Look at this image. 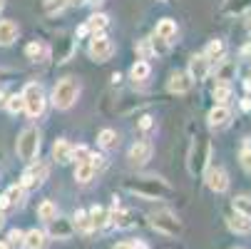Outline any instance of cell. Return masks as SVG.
Returning a JSON list of instances; mask_svg holds the SVG:
<instances>
[{
	"mask_svg": "<svg viewBox=\"0 0 251 249\" xmlns=\"http://www.w3.org/2000/svg\"><path fill=\"white\" fill-rule=\"evenodd\" d=\"M127 190L142 199H164L172 192V187L159 177H142L137 182H127Z\"/></svg>",
	"mask_w": 251,
	"mask_h": 249,
	"instance_id": "1",
	"label": "cell"
},
{
	"mask_svg": "<svg viewBox=\"0 0 251 249\" xmlns=\"http://www.w3.org/2000/svg\"><path fill=\"white\" fill-rule=\"evenodd\" d=\"M80 97V83L75 78H62L52 87V105L57 110H70Z\"/></svg>",
	"mask_w": 251,
	"mask_h": 249,
	"instance_id": "2",
	"label": "cell"
},
{
	"mask_svg": "<svg viewBox=\"0 0 251 249\" xmlns=\"http://www.w3.org/2000/svg\"><path fill=\"white\" fill-rule=\"evenodd\" d=\"M15 152L23 162H27V165L35 162V157H38V152H40V132H38V127H25L18 135Z\"/></svg>",
	"mask_w": 251,
	"mask_h": 249,
	"instance_id": "3",
	"label": "cell"
},
{
	"mask_svg": "<svg viewBox=\"0 0 251 249\" xmlns=\"http://www.w3.org/2000/svg\"><path fill=\"white\" fill-rule=\"evenodd\" d=\"M150 227L159 234H167V237H176L182 234V220H179L174 212L169 209H157L150 215Z\"/></svg>",
	"mask_w": 251,
	"mask_h": 249,
	"instance_id": "4",
	"label": "cell"
},
{
	"mask_svg": "<svg viewBox=\"0 0 251 249\" xmlns=\"http://www.w3.org/2000/svg\"><path fill=\"white\" fill-rule=\"evenodd\" d=\"M209 160H211V142L206 137H194L192 142V150H189V172L192 174H199L209 167Z\"/></svg>",
	"mask_w": 251,
	"mask_h": 249,
	"instance_id": "5",
	"label": "cell"
},
{
	"mask_svg": "<svg viewBox=\"0 0 251 249\" xmlns=\"http://www.w3.org/2000/svg\"><path fill=\"white\" fill-rule=\"evenodd\" d=\"M23 95V105H25V115L27 117H40L43 112H45V92H43V87L38 85V83H27L25 85V90L20 92Z\"/></svg>",
	"mask_w": 251,
	"mask_h": 249,
	"instance_id": "6",
	"label": "cell"
},
{
	"mask_svg": "<svg viewBox=\"0 0 251 249\" xmlns=\"http://www.w3.org/2000/svg\"><path fill=\"white\" fill-rule=\"evenodd\" d=\"M48 174H50V167H48L45 162H30L27 169L23 172V177H20L18 185H20L25 192H27V190H38L40 185H45Z\"/></svg>",
	"mask_w": 251,
	"mask_h": 249,
	"instance_id": "7",
	"label": "cell"
},
{
	"mask_svg": "<svg viewBox=\"0 0 251 249\" xmlns=\"http://www.w3.org/2000/svg\"><path fill=\"white\" fill-rule=\"evenodd\" d=\"M115 53V43L107 38V35H92V40L87 45V55L95 62H107Z\"/></svg>",
	"mask_w": 251,
	"mask_h": 249,
	"instance_id": "8",
	"label": "cell"
},
{
	"mask_svg": "<svg viewBox=\"0 0 251 249\" xmlns=\"http://www.w3.org/2000/svg\"><path fill=\"white\" fill-rule=\"evenodd\" d=\"M204 182L211 192H217V194H224L229 190V172L222 167V165H211L204 169Z\"/></svg>",
	"mask_w": 251,
	"mask_h": 249,
	"instance_id": "9",
	"label": "cell"
},
{
	"mask_svg": "<svg viewBox=\"0 0 251 249\" xmlns=\"http://www.w3.org/2000/svg\"><path fill=\"white\" fill-rule=\"evenodd\" d=\"M209 73H211V62L204 57V53H197V55H192V57H189L187 75L192 78V83H194V80H197V83L206 80V78H209Z\"/></svg>",
	"mask_w": 251,
	"mask_h": 249,
	"instance_id": "10",
	"label": "cell"
},
{
	"mask_svg": "<svg viewBox=\"0 0 251 249\" xmlns=\"http://www.w3.org/2000/svg\"><path fill=\"white\" fill-rule=\"evenodd\" d=\"M25 204V190L20 187V185H13V187H8L5 190V194L0 197V212H5L8 209H18V207H23Z\"/></svg>",
	"mask_w": 251,
	"mask_h": 249,
	"instance_id": "11",
	"label": "cell"
},
{
	"mask_svg": "<svg viewBox=\"0 0 251 249\" xmlns=\"http://www.w3.org/2000/svg\"><path fill=\"white\" fill-rule=\"evenodd\" d=\"M206 122H209V127H214V130L229 127V122H231L229 105H214V108L209 110V115H206Z\"/></svg>",
	"mask_w": 251,
	"mask_h": 249,
	"instance_id": "12",
	"label": "cell"
},
{
	"mask_svg": "<svg viewBox=\"0 0 251 249\" xmlns=\"http://www.w3.org/2000/svg\"><path fill=\"white\" fill-rule=\"evenodd\" d=\"M129 162L134 165V167H142V165H147L150 160H152V142H145V139H139V142H134V145L129 147Z\"/></svg>",
	"mask_w": 251,
	"mask_h": 249,
	"instance_id": "13",
	"label": "cell"
},
{
	"mask_svg": "<svg viewBox=\"0 0 251 249\" xmlns=\"http://www.w3.org/2000/svg\"><path fill=\"white\" fill-rule=\"evenodd\" d=\"M100 165H102V157H100V155H92V160H87V162H82V165L75 167V180H77L80 185L92 182V177H95V172L100 169Z\"/></svg>",
	"mask_w": 251,
	"mask_h": 249,
	"instance_id": "14",
	"label": "cell"
},
{
	"mask_svg": "<svg viewBox=\"0 0 251 249\" xmlns=\"http://www.w3.org/2000/svg\"><path fill=\"white\" fill-rule=\"evenodd\" d=\"M50 239H70L75 234V227H73V222L70 220H65V217H57V220H52L50 224H48V232H45Z\"/></svg>",
	"mask_w": 251,
	"mask_h": 249,
	"instance_id": "15",
	"label": "cell"
},
{
	"mask_svg": "<svg viewBox=\"0 0 251 249\" xmlns=\"http://www.w3.org/2000/svg\"><path fill=\"white\" fill-rule=\"evenodd\" d=\"M110 224H115L117 229H132V227H137L134 212L132 209H122V207L110 209Z\"/></svg>",
	"mask_w": 251,
	"mask_h": 249,
	"instance_id": "16",
	"label": "cell"
},
{
	"mask_svg": "<svg viewBox=\"0 0 251 249\" xmlns=\"http://www.w3.org/2000/svg\"><path fill=\"white\" fill-rule=\"evenodd\" d=\"M192 78L187 75V73H182V70H176V73H172V78H169V83H167V90L172 92V95H187L189 90H192Z\"/></svg>",
	"mask_w": 251,
	"mask_h": 249,
	"instance_id": "17",
	"label": "cell"
},
{
	"mask_svg": "<svg viewBox=\"0 0 251 249\" xmlns=\"http://www.w3.org/2000/svg\"><path fill=\"white\" fill-rule=\"evenodd\" d=\"M18 35H20V28L15 20H0V45L8 48L18 40Z\"/></svg>",
	"mask_w": 251,
	"mask_h": 249,
	"instance_id": "18",
	"label": "cell"
},
{
	"mask_svg": "<svg viewBox=\"0 0 251 249\" xmlns=\"http://www.w3.org/2000/svg\"><path fill=\"white\" fill-rule=\"evenodd\" d=\"M87 217H90L92 229H104L107 224H110V209L102 207V204H95V207L87 212Z\"/></svg>",
	"mask_w": 251,
	"mask_h": 249,
	"instance_id": "19",
	"label": "cell"
},
{
	"mask_svg": "<svg viewBox=\"0 0 251 249\" xmlns=\"http://www.w3.org/2000/svg\"><path fill=\"white\" fill-rule=\"evenodd\" d=\"M52 160L60 162V165H67V162H73V145H70L67 139H55V145H52Z\"/></svg>",
	"mask_w": 251,
	"mask_h": 249,
	"instance_id": "20",
	"label": "cell"
},
{
	"mask_svg": "<svg viewBox=\"0 0 251 249\" xmlns=\"http://www.w3.org/2000/svg\"><path fill=\"white\" fill-rule=\"evenodd\" d=\"M154 38H159V40H164V43H172V38H176V20L162 18V20L157 23Z\"/></svg>",
	"mask_w": 251,
	"mask_h": 249,
	"instance_id": "21",
	"label": "cell"
},
{
	"mask_svg": "<svg viewBox=\"0 0 251 249\" xmlns=\"http://www.w3.org/2000/svg\"><path fill=\"white\" fill-rule=\"evenodd\" d=\"M204 57L214 65V62H222V60H226V45H224V40H211L209 45H206V50H204Z\"/></svg>",
	"mask_w": 251,
	"mask_h": 249,
	"instance_id": "22",
	"label": "cell"
},
{
	"mask_svg": "<svg viewBox=\"0 0 251 249\" xmlns=\"http://www.w3.org/2000/svg\"><path fill=\"white\" fill-rule=\"evenodd\" d=\"M23 247L25 249H45L48 247V234L43 229H30L23 237Z\"/></svg>",
	"mask_w": 251,
	"mask_h": 249,
	"instance_id": "23",
	"label": "cell"
},
{
	"mask_svg": "<svg viewBox=\"0 0 251 249\" xmlns=\"http://www.w3.org/2000/svg\"><path fill=\"white\" fill-rule=\"evenodd\" d=\"M226 224L231 232L236 234H251V220L244 217V215H236V212H231V215L226 217Z\"/></svg>",
	"mask_w": 251,
	"mask_h": 249,
	"instance_id": "24",
	"label": "cell"
},
{
	"mask_svg": "<svg viewBox=\"0 0 251 249\" xmlns=\"http://www.w3.org/2000/svg\"><path fill=\"white\" fill-rule=\"evenodd\" d=\"M150 75H152V67H150L147 60H137L129 67V80L132 83H145V80H150Z\"/></svg>",
	"mask_w": 251,
	"mask_h": 249,
	"instance_id": "25",
	"label": "cell"
},
{
	"mask_svg": "<svg viewBox=\"0 0 251 249\" xmlns=\"http://www.w3.org/2000/svg\"><path fill=\"white\" fill-rule=\"evenodd\" d=\"M97 145H100L102 150H117L120 137H117V132H115L112 127H104V130H100V135H97Z\"/></svg>",
	"mask_w": 251,
	"mask_h": 249,
	"instance_id": "26",
	"label": "cell"
},
{
	"mask_svg": "<svg viewBox=\"0 0 251 249\" xmlns=\"http://www.w3.org/2000/svg\"><path fill=\"white\" fill-rule=\"evenodd\" d=\"M85 25H87V30H90L92 35H104V30L110 28V18H107L104 13H95Z\"/></svg>",
	"mask_w": 251,
	"mask_h": 249,
	"instance_id": "27",
	"label": "cell"
},
{
	"mask_svg": "<svg viewBox=\"0 0 251 249\" xmlns=\"http://www.w3.org/2000/svg\"><path fill=\"white\" fill-rule=\"evenodd\" d=\"M234 75H236V62L234 60H222L217 65V80L219 83H226L229 85V80H234Z\"/></svg>",
	"mask_w": 251,
	"mask_h": 249,
	"instance_id": "28",
	"label": "cell"
},
{
	"mask_svg": "<svg viewBox=\"0 0 251 249\" xmlns=\"http://www.w3.org/2000/svg\"><path fill=\"white\" fill-rule=\"evenodd\" d=\"M38 217H40L45 224H50L52 220H57V207H55V202H50V199L40 202V207H38Z\"/></svg>",
	"mask_w": 251,
	"mask_h": 249,
	"instance_id": "29",
	"label": "cell"
},
{
	"mask_svg": "<svg viewBox=\"0 0 251 249\" xmlns=\"http://www.w3.org/2000/svg\"><path fill=\"white\" fill-rule=\"evenodd\" d=\"M70 222H73V227H75L77 232H82V234H90V232H92L90 217H87V212H82V209H77V212H75V217L70 220Z\"/></svg>",
	"mask_w": 251,
	"mask_h": 249,
	"instance_id": "30",
	"label": "cell"
},
{
	"mask_svg": "<svg viewBox=\"0 0 251 249\" xmlns=\"http://www.w3.org/2000/svg\"><path fill=\"white\" fill-rule=\"evenodd\" d=\"M231 204H234L236 215H244V217L251 220V194H239V197H234Z\"/></svg>",
	"mask_w": 251,
	"mask_h": 249,
	"instance_id": "31",
	"label": "cell"
},
{
	"mask_svg": "<svg viewBox=\"0 0 251 249\" xmlns=\"http://www.w3.org/2000/svg\"><path fill=\"white\" fill-rule=\"evenodd\" d=\"M231 85H226V83H217V87H214V100H217V105H226L229 100H231Z\"/></svg>",
	"mask_w": 251,
	"mask_h": 249,
	"instance_id": "32",
	"label": "cell"
},
{
	"mask_svg": "<svg viewBox=\"0 0 251 249\" xmlns=\"http://www.w3.org/2000/svg\"><path fill=\"white\" fill-rule=\"evenodd\" d=\"M25 55H27L32 62H38V60L48 57V48H45L43 43H38V40H35V43H30V45L25 48Z\"/></svg>",
	"mask_w": 251,
	"mask_h": 249,
	"instance_id": "33",
	"label": "cell"
},
{
	"mask_svg": "<svg viewBox=\"0 0 251 249\" xmlns=\"http://www.w3.org/2000/svg\"><path fill=\"white\" fill-rule=\"evenodd\" d=\"M5 110H8L10 115H20V112L25 110L23 95H10V97H5Z\"/></svg>",
	"mask_w": 251,
	"mask_h": 249,
	"instance_id": "34",
	"label": "cell"
},
{
	"mask_svg": "<svg viewBox=\"0 0 251 249\" xmlns=\"http://www.w3.org/2000/svg\"><path fill=\"white\" fill-rule=\"evenodd\" d=\"M67 8V0H43V10L48 15H57Z\"/></svg>",
	"mask_w": 251,
	"mask_h": 249,
	"instance_id": "35",
	"label": "cell"
},
{
	"mask_svg": "<svg viewBox=\"0 0 251 249\" xmlns=\"http://www.w3.org/2000/svg\"><path fill=\"white\" fill-rule=\"evenodd\" d=\"M73 160H75L77 165H82V162L92 160V152H90V147H85V145H80V147H73Z\"/></svg>",
	"mask_w": 251,
	"mask_h": 249,
	"instance_id": "36",
	"label": "cell"
},
{
	"mask_svg": "<svg viewBox=\"0 0 251 249\" xmlns=\"http://www.w3.org/2000/svg\"><path fill=\"white\" fill-rule=\"evenodd\" d=\"M239 160H241V167H244V169H246V172L251 174V147H249V145H246V147L241 150Z\"/></svg>",
	"mask_w": 251,
	"mask_h": 249,
	"instance_id": "37",
	"label": "cell"
},
{
	"mask_svg": "<svg viewBox=\"0 0 251 249\" xmlns=\"http://www.w3.org/2000/svg\"><path fill=\"white\" fill-rule=\"evenodd\" d=\"M23 237H25V232L10 229V232H8V244H23Z\"/></svg>",
	"mask_w": 251,
	"mask_h": 249,
	"instance_id": "38",
	"label": "cell"
},
{
	"mask_svg": "<svg viewBox=\"0 0 251 249\" xmlns=\"http://www.w3.org/2000/svg\"><path fill=\"white\" fill-rule=\"evenodd\" d=\"M137 50H139V55H142V60H145L147 55H152V45H150V40H142V43L137 45Z\"/></svg>",
	"mask_w": 251,
	"mask_h": 249,
	"instance_id": "39",
	"label": "cell"
},
{
	"mask_svg": "<svg viewBox=\"0 0 251 249\" xmlns=\"http://www.w3.org/2000/svg\"><path fill=\"white\" fill-rule=\"evenodd\" d=\"M152 125H154V122H152V117H142V120H139V127H142V130H150Z\"/></svg>",
	"mask_w": 251,
	"mask_h": 249,
	"instance_id": "40",
	"label": "cell"
},
{
	"mask_svg": "<svg viewBox=\"0 0 251 249\" xmlns=\"http://www.w3.org/2000/svg\"><path fill=\"white\" fill-rule=\"evenodd\" d=\"M132 249H150V244L142 242V239H137V242H132Z\"/></svg>",
	"mask_w": 251,
	"mask_h": 249,
	"instance_id": "41",
	"label": "cell"
},
{
	"mask_svg": "<svg viewBox=\"0 0 251 249\" xmlns=\"http://www.w3.org/2000/svg\"><path fill=\"white\" fill-rule=\"evenodd\" d=\"M75 35H77V38H85V35H90V30H87V25H80Z\"/></svg>",
	"mask_w": 251,
	"mask_h": 249,
	"instance_id": "42",
	"label": "cell"
},
{
	"mask_svg": "<svg viewBox=\"0 0 251 249\" xmlns=\"http://www.w3.org/2000/svg\"><path fill=\"white\" fill-rule=\"evenodd\" d=\"M112 249H132V242H117Z\"/></svg>",
	"mask_w": 251,
	"mask_h": 249,
	"instance_id": "43",
	"label": "cell"
},
{
	"mask_svg": "<svg viewBox=\"0 0 251 249\" xmlns=\"http://www.w3.org/2000/svg\"><path fill=\"white\" fill-rule=\"evenodd\" d=\"M241 110H251V97H244L241 100Z\"/></svg>",
	"mask_w": 251,
	"mask_h": 249,
	"instance_id": "44",
	"label": "cell"
},
{
	"mask_svg": "<svg viewBox=\"0 0 251 249\" xmlns=\"http://www.w3.org/2000/svg\"><path fill=\"white\" fill-rule=\"evenodd\" d=\"M67 5H87V0H67Z\"/></svg>",
	"mask_w": 251,
	"mask_h": 249,
	"instance_id": "45",
	"label": "cell"
},
{
	"mask_svg": "<svg viewBox=\"0 0 251 249\" xmlns=\"http://www.w3.org/2000/svg\"><path fill=\"white\" fill-rule=\"evenodd\" d=\"M120 80H122V75H120V73H115V75H112V83H115V85H120Z\"/></svg>",
	"mask_w": 251,
	"mask_h": 249,
	"instance_id": "46",
	"label": "cell"
},
{
	"mask_svg": "<svg viewBox=\"0 0 251 249\" xmlns=\"http://www.w3.org/2000/svg\"><path fill=\"white\" fill-rule=\"evenodd\" d=\"M3 227H5V215L0 212V229H3Z\"/></svg>",
	"mask_w": 251,
	"mask_h": 249,
	"instance_id": "47",
	"label": "cell"
},
{
	"mask_svg": "<svg viewBox=\"0 0 251 249\" xmlns=\"http://www.w3.org/2000/svg\"><path fill=\"white\" fill-rule=\"evenodd\" d=\"M246 30H249V32H251V15H249V18H246Z\"/></svg>",
	"mask_w": 251,
	"mask_h": 249,
	"instance_id": "48",
	"label": "cell"
},
{
	"mask_svg": "<svg viewBox=\"0 0 251 249\" xmlns=\"http://www.w3.org/2000/svg\"><path fill=\"white\" fill-rule=\"evenodd\" d=\"M0 249H10V244L8 242H0Z\"/></svg>",
	"mask_w": 251,
	"mask_h": 249,
	"instance_id": "49",
	"label": "cell"
},
{
	"mask_svg": "<svg viewBox=\"0 0 251 249\" xmlns=\"http://www.w3.org/2000/svg\"><path fill=\"white\" fill-rule=\"evenodd\" d=\"M3 102H5V92H3V90H0V105H3Z\"/></svg>",
	"mask_w": 251,
	"mask_h": 249,
	"instance_id": "50",
	"label": "cell"
},
{
	"mask_svg": "<svg viewBox=\"0 0 251 249\" xmlns=\"http://www.w3.org/2000/svg\"><path fill=\"white\" fill-rule=\"evenodd\" d=\"M3 8H5V0H0V13H3Z\"/></svg>",
	"mask_w": 251,
	"mask_h": 249,
	"instance_id": "51",
	"label": "cell"
},
{
	"mask_svg": "<svg viewBox=\"0 0 251 249\" xmlns=\"http://www.w3.org/2000/svg\"><path fill=\"white\" fill-rule=\"evenodd\" d=\"M162 3H167V0H162Z\"/></svg>",
	"mask_w": 251,
	"mask_h": 249,
	"instance_id": "52",
	"label": "cell"
},
{
	"mask_svg": "<svg viewBox=\"0 0 251 249\" xmlns=\"http://www.w3.org/2000/svg\"><path fill=\"white\" fill-rule=\"evenodd\" d=\"M236 249H239V247H236Z\"/></svg>",
	"mask_w": 251,
	"mask_h": 249,
	"instance_id": "53",
	"label": "cell"
}]
</instances>
